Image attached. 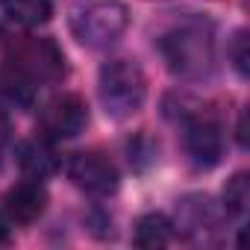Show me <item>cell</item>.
<instances>
[{
	"instance_id": "obj_1",
	"label": "cell",
	"mask_w": 250,
	"mask_h": 250,
	"mask_svg": "<svg viewBox=\"0 0 250 250\" xmlns=\"http://www.w3.org/2000/svg\"><path fill=\"white\" fill-rule=\"evenodd\" d=\"M168 71L180 80H203L215 68V36L203 21H183L159 39Z\"/></svg>"
},
{
	"instance_id": "obj_2",
	"label": "cell",
	"mask_w": 250,
	"mask_h": 250,
	"mask_svg": "<svg viewBox=\"0 0 250 250\" xmlns=\"http://www.w3.org/2000/svg\"><path fill=\"white\" fill-rule=\"evenodd\" d=\"M3 50L9 83H18V88L24 91L36 88L39 83H56L65 77V56L53 39L12 36L3 42Z\"/></svg>"
},
{
	"instance_id": "obj_3",
	"label": "cell",
	"mask_w": 250,
	"mask_h": 250,
	"mask_svg": "<svg viewBox=\"0 0 250 250\" xmlns=\"http://www.w3.org/2000/svg\"><path fill=\"white\" fill-rule=\"evenodd\" d=\"M97 94H100V103H103L109 118L127 121L142 109V103L147 97L145 71L133 59H109L100 68Z\"/></svg>"
},
{
	"instance_id": "obj_4",
	"label": "cell",
	"mask_w": 250,
	"mask_h": 250,
	"mask_svg": "<svg viewBox=\"0 0 250 250\" xmlns=\"http://www.w3.org/2000/svg\"><path fill=\"white\" fill-rule=\"evenodd\" d=\"M130 24V12L121 0H83L71 9V33L80 44L103 50L115 44Z\"/></svg>"
},
{
	"instance_id": "obj_5",
	"label": "cell",
	"mask_w": 250,
	"mask_h": 250,
	"mask_svg": "<svg viewBox=\"0 0 250 250\" xmlns=\"http://www.w3.org/2000/svg\"><path fill=\"white\" fill-rule=\"evenodd\" d=\"M183 147L186 156L197 165V168H212L218 165L221 153H224V136H221V124L212 112L203 109H191L183 112Z\"/></svg>"
},
{
	"instance_id": "obj_6",
	"label": "cell",
	"mask_w": 250,
	"mask_h": 250,
	"mask_svg": "<svg viewBox=\"0 0 250 250\" xmlns=\"http://www.w3.org/2000/svg\"><path fill=\"white\" fill-rule=\"evenodd\" d=\"M88 124V109L85 100L80 94H56L44 109H42V136L50 142H62V139H74L85 130Z\"/></svg>"
},
{
	"instance_id": "obj_7",
	"label": "cell",
	"mask_w": 250,
	"mask_h": 250,
	"mask_svg": "<svg viewBox=\"0 0 250 250\" xmlns=\"http://www.w3.org/2000/svg\"><path fill=\"white\" fill-rule=\"evenodd\" d=\"M68 177L77 188L94 197H109L118 188V168L97 150H80L68 159Z\"/></svg>"
},
{
	"instance_id": "obj_8",
	"label": "cell",
	"mask_w": 250,
	"mask_h": 250,
	"mask_svg": "<svg viewBox=\"0 0 250 250\" xmlns=\"http://www.w3.org/2000/svg\"><path fill=\"white\" fill-rule=\"evenodd\" d=\"M47 209V191L39 180H24L12 186L3 197V212L12 224H33Z\"/></svg>"
},
{
	"instance_id": "obj_9",
	"label": "cell",
	"mask_w": 250,
	"mask_h": 250,
	"mask_svg": "<svg viewBox=\"0 0 250 250\" xmlns=\"http://www.w3.org/2000/svg\"><path fill=\"white\" fill-rule=\"evenodd\" d=\"M177 229H183L191 238H203L218 227V212L206 194H191L177 203Z\"/></svg>"
},
{
	"instance_id": "obj_10",
	"label": "cell",
	"mask_w": 250,
	"mask_h": 250,
	"mask_svg": "<svg viewBox=\"0 0 250 250\" xmlns=\"http://www.w3.org/2000/svg\"><path fill=\"white\" fill-rule=\"evenodd\" d=\"M18 165L27 174V180H44L56 171V156H53L47 142L33 139V142H24L18 147Z\"/></svg>"
},
{
	"instance_id": "obj_11",
	"label": "cell",
	"mask_w": 250,
	"mask_h": 250,
	"mask_svg": "<svg viewBox=\"0 0 250 250\" xmlns=\"http://www.w3.org/2000/svg\"><path fill=\"white\" fill-rule=\"evenodd\" d=\"M171 238H174V224L159 212L139 218L136 232H133V244H139V247H165V244H171Z\"/></svg>"
},
{
	"instance_id": "obj_12",
	"label": "cell",
	"mask_w": 250,
	"mask_h": 250,
	"mask_svg": "<svg viewBox=\"0 0 250 250\" xmlns=\"http://www.w3.org/2000/svg\"><path fill=\"white\" fill-rule=\"evenodd\" d=\"M3 6L9 21L21 27H39L53 15V0H3Z\"/></svg>"
},
{
	"instance_id": "obj_13",
	"label": "cell",
	"mask_w": 250,
	"mask_h": 250,
	"mask_svg": "<svg viewBox=\"0 0 250 250\" xmlns=\"http://www.w3.org/2000/svg\"><path fill=\"white\" fill-rule=\"evenodd\" d=\"M247 200H250V183H247V174L238 171L227 186H224V209L227 215H244L247 209Z\"/></svg>"
},
{
	"instance_id": "obj_14",
	"label": "cell",
	"mask_w": 250,
	"mask_h": 250,
	"mask_svg": "<svg viewBox=\"0 0 250 250\" xmlns=\"http://www.w3.org/2000/svg\"><path fill=\"white\" fill-rule=\"evenodd\" d=\"M229 59H232V68L244 77V74H247V62H250V53H247V33H244V30H238V33L232 36Z\"/></svg>"
},
{
	"instance_id": "obj_15",
	"label": "cell",
	"mask_w": 250,
	"mask_h": 250,
	"mask_svg": "<svg viewBox=\"0 0 250 250\" xmlns=\"http://www.w3.org/2000/svg\"><path fill=\"white\" fill-rule=\"evenodd\" d=\"M6 145H9V118H6L3 109H0V159L6 153Z\"/></svg>"
},
{
	"instance_id": "obj_16",
	"label": "cell",
	"mask_w": 250,
	"mask_h": 250,
	"mask_svg": "<svg viewBox=\"0 0 250 250\" xmlns=\"http://www.w3.org/2000/svg\"><path fill=\"white\" fill-rule=\"evenodd\" d=\"M3 244H9V227H6V221L0 218V247Z\"/></svg>"
}]
</instances>
